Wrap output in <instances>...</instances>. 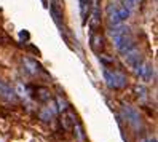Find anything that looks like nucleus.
<instances>
[{"label":"nucleus","mask_w":158,"mask_h":142,"mask_svg":"<svg viewBox=\"0 0 158 142\" xmlns=\"http://www.w3.org/2000/svg\"><path fill=\"white\" fill-rule=\"evenodd\" d=\"M15 94H18L19 98H23V99H26L27 98V90H26V86L23 83H18L16 85V88H15Z\"/></svg>","instance_id":"17"},{"label":"nucleus","mask_w":158,"mask_h":142,"mask_svg":"<svg viewBox=\"0 0 158 142\" xmlns=\"http://www.w3.org/2000/svg\"><path fill=\"white\" fill-rule=\"evenodd\" d=\"M89 45H91V48L94 50L96 53H101L102 46H104V37H102L101 34H98V32H91V35H89Z\"/></svg>","instance_id":"8"},{"label":"nucleus","mask_w":158,"mask_h":142,"mask_svg":"<svg viewBox=\"0 0 158 142\" xmlns=\"http://www.w3.org/2000/svg\"><path fill=\"white\" fill-rule=\"evenodd\" d=\"M129 34H131V31H129V27L125 26V24H117L114 27H110V37H112V42L115 43V46L120 43V40H123Z\"/></svg>","instance_id":"4"},{"label":"nucleus","mask_w":158,"mask_h":142,"mask_svg":"<svg viewBox=\"0 0 158 142\" xmlns=\"http://www.w3.org/2000/svg\"><path fill=\"white\" fill-rule=\"evenodd\" d=\"M23 64H24L26 70L29 72V73H32V75H37V73L42 70L40 64L37 62V61H34V59H31V58H24V59H23Z\"/></svg>","instance_id":"9"},{"label":"nucleus","mask_w":158,"mask_h":142,"mask_svg":"<svg viewBox=\"0 0 158 142\" xmlns=\"http://www.w3.org/2000/svg\"><path fill=\"white\" fill-rule=\"evenodd\" d=\"M35 98L42 101V102H46V101H50V90L48 88H45V86H39L35 90Z\"/></svg>","instance_id":"12"},{"label":"nucleus","mask_w":158,"mask_h":142,"mask_svg":"<svg viewBox=\"0 0 158 142\" xmlns=\"http://www.w3.org/2000/svg\"><path fill=\"white\" fill-rule=\"evenodd\" d=\"M0 96H2L3 99H6V101H13L16 98V94H15V90L11 86H8L6 83L0 81Z\"/></svg>","instance_id":"11"},{"label":"nucleus","mask_w":158,"mask_h":142,"mask_svg":"<svg viewBox=\"0 0 158 142\" xmlns=\"http://www.w3.org/2000/svg\"><path fill=\"white\" fill-rule=\"evenodd\" d=\"M89 29L91 32H96L101 27V8H99V0H91L89 3Z\"/></svg>","instance_id":"3"},{"label":"nucleus","mask_w":158,"mask_h":142,"mask_svg":"<svg viewBox=\"0 0 158 142\" xmlns=\"http://www.w3.org/2000/svg\"><path fill=\"white\" fill-rule=\"evenodd\" d=\"M137 77L144 83L152 81V78H153V65L150 62H142L141 69H139V72H137Z\"/></svg>","instance_id":"6"},{"label":"nucleus","mask_w":158,"mask_h":142,"mask_svg":"<svg viewBox=\"0 0 158 142\" xmlns=\"http://www.w3.org/2000/svg\"><path fill=\"white\" fill-rule=\"evenodd\" d=\"M104 80L110 90H122L128 83V78L123 72L110 70V69H104Z\"/></svg>","instance_id":"1"},{"label":"nucleus","mask_w":158,"mask_h":142,"mask_svg":"<svg viewBox=\"0 0 158 142\" xmlns=\"http://www.w3.org/2000/svg\"><path fill=\"white\" fill-rule=\"evenodd\" d=\"M136 46V43H134V39H133V35L129 34V35H126L123 40H120V43L117 45V50L122 53V54H125V53H128L129 50H133Z\"/></svg>","instance_id":"7"},{"label":"nucleus","mask_w":158,"mask_h":142,"mask_svg":"<svg viewBox=\"0 0 158 142\" xmlns=\"http://www.w3.org/2000/svg\"><path fill=\"white\" fill-rule=\"evenodd\" d=\"M99 61L104 64V67H106V69L109 67L110 64H114V58H112V56H109L107 53H101V54H99Z\"/></svg>","instance_id":"16"},{"label":"nucleus","mask_w":158,"mask_h":142,"mask_svg":"<svg viewBox=\"0 0 158 142\" xmlns=\"http://www.w3.org/2000/svg\"><path fill=\"white\" fill-rule=\"evenodd\" d=\"M136 94H137V98L145 99V88L142 86V85H141V86H139V85L136 86Z\"/></svg>","instance_id":"18"},{"label":"nucleus","mask_w":158,"mask_h":142,"mask_svg":"<svg viewBox=\"0 0 158 142\" xmlns=\"http://www.w3.org/2000/svg\"><path fill=\"white\" fill-rule=\"evenodd\" d=\"M117 15H118V19H120V23H123V21H126L128 18H129L131 11H129L128 8H125L123 5H120V6L117 8Z\"/></svg>","instance_id":"13"},{"label":"nucleus","mask_w":158,"mask_h":142,"mask_svg":"<svg viewBox=\"0 0 158 142\" xmlns=\"http://www.w3.org/2000/svg\"><path fill=\"white\" fill-rule=\"evenodd\" d=\"M117 8H118V5H109V8H107V18H109L110 27H114L117 24H122L118 19V15H117Z\"/></svg>","instance_id":"10"},{"label":"nucleus","mask_w":158,"mask_h":142,"mask_svg":"<svg viewBox=\"0 0 158 142\" xmlns=\"http://www.w3.org/2000/svg\"><path fill=\"white\" fill-rule=\"evenodd\" d=\"M56 102H58V109H56V110H59V112H67V110H69V102L64 99L61 94L56 98Z\"/></svg>","instance_id":"15"},{"label":"nucleus","mask_w":158,"mask_h":142,"mask_svg":"<svg viewBox=\"0 0 158 142\" xmlns=\"http://www.w3.org/2000/svg\"><path fill=\"white\" fill-rule=\"evenodd\" d=\"M123 112H125V118H126V121L131 125L133 128H141L142 125H141V117H139V113H137V110L136 109H133L131 106H123Z\"/></svg>","instance_id":"5"},{"label":"nucleus","mask_w":158,"mask_h":142,"mask_svg":"<svg viewBox=\"0 0 158 142\" xmlns=\"http://www.w3.org/2000/svg\"><path fill=\"white\" fill-rule=\"evenodd\" d=\"M123 56H125L126 64H128L129 67L133 69V72L137 75L139 69H141V65H142V56H141V51H139V48H137V46H134L133 50H129V51L125 53Z\"/></svg>","instance_id":"2"},{"label":"nucleus","mask_w":158,"mask_h":142,"mask_svg":"<svg viewBox=\"0 0 158 142\" xmlns=\"http://www.w3.org/2000/svg\"><path fill=\"white\" fill-rule=\"evenodd\" d=\"M39 117H40V120H43V121H51V118H53L54 115H53V112H51L48 107H43V109H40V112H39Z\"/></svg>","instance_id":"14"}]
</instances>
